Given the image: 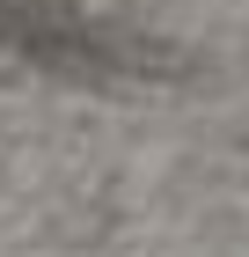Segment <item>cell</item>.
I'll list each match as a JSON object with an SVG mask.
<instances>
[{"instance_id": "1", "label": "cell", "mask_w": 249, "mask_h": 257, "mask_svg": "<svg viewBox=\"0 0 249 257\" xmlns=\"http://www.w3.org/2000/svg\"><path fill=\"white\" fill-rule=\"evenodd\" d=\"M0 44L15 59L44 66V74H81V81H110V74H161V52L132 44L117 30H96L88 15L59 8V0H0Z\"/></svg>"}]
</instances>
